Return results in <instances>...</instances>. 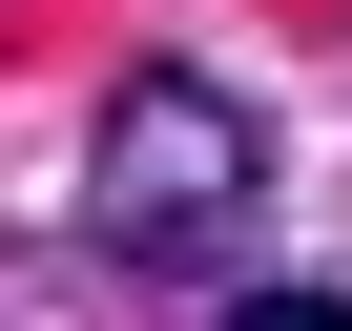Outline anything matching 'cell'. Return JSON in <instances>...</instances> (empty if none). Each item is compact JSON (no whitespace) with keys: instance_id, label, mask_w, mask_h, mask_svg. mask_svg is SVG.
Listing matches in <instances>:
<instances>
[{"instance_id":"obj_1","label":"cell","mask_w":352,"mask_h":331,"mask_svg":"<svg viewBox=\"0 0 352 331\" xmlns=\"http://www.w3.org/2000/svg\"><path fill=\"white\" fill-rule=\"evenodd\" d=\"M270 207V124L208 83V62H145L104 124H83V249L145 269V290H208Z\"/></svg>"}]
</instances>
